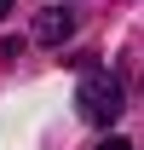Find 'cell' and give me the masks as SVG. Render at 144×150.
<instances>
[{"instance_id": "1", "label": "cell", "mask_w": 144, "mask_h": 150, "mask_svg": "<svg viewBox=\"0 0 144 150\" xmlns=\"http://www.w3.org/2000/svg\"><path fill=\"white\" fill-rule=\"evenodd\" d=\"M75 104H81V121H92V127H109V121L127 110V104H121V81H109L104 69H87V75H81Z\"/></svg>"}, {"instance_id": "2", "label": "cell", "mask_w": 144, "mask_h": 150, "mask_svg": "<svg viewBox=\"0 0 144 150\" xmlns=\"http://www.w3.org/2000/svg\"><path fill=\"white\" fill-rule=\"evenodd\" d=\"M69 29H75V18H69V12H40L35 40H40V46H58V40H69Z\"/></svg>"}, {"instance_id": "3", "label": "cell", "mask_w": 144, "mask_h": 150, "mask_svg": "<svg viewBox=\"0 0 144 150\" xmlns=\"http://www.w3.org/2000/svg\"><path fill=\"white\" fill-rule=\"evenodd\" d=\"M98 150H133V144H127V139H104Z\"/></svg>"}, {"instance_id": "4", "label": "cell", "mask_w": 144, "mask_h": 150, "mask_svg": "<svg viewBox=\"0 0 144 150\" xmlns=\"http://www.w3.org/2000/svg\"><path fill=\"white\" fill-rule=\"evenodd\" d=\"M12 6H18V0H0V18H6V12H12Z\"/></svg>"}]
</instances>
